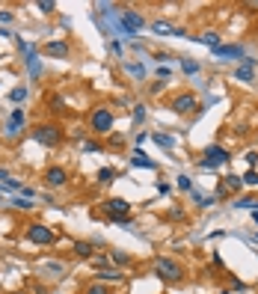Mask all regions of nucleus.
Masks as SVG:
<instances>
[{
    "label": "nucleus",
    "instance_id": "obj_6",
    "mask_svg": "<svg viewBox=\"0 0 258 294\" xmlns=\"http://www.w3.org/2000/svg\"><path fill=\"white\" fill-rule=\"evenodd\" d=\"M169 107L175 110V113H193V110L199 107V101H196L193 92H178V95L169 101Z\"/></svg>",
    "mask_w": 258,
    "mask_h": 294
},
{
    "label": "nucleus",
    "instance_id": "obj_43",
    "mask_svg": "<svg viewBox=\"0 0 258 294\" xmlns=\"http://www.w3.org/2000/svg\"><path fill=\"white\" fill-rule=\"evenodd\" d=\"M219 294H229V291H219Z\"/></svg>",
    "mask_w": 258,
    "mask_h": 294
},
{
    "label": "nucleus",
    "instance_id": "obj_31",
    "mask_svg": "<svg viewBox=\"0 0 258 294\" xmlns=\"http://www.w3.org/2000/svg\"><path fill=\"white\" fill-rule=\"evenodd\" d=\"M243 185H249V188H258V172H255V169H249V172L243 175Z\"/></svg>",
    "mask_w": 258,
    "mask_h": 294
},
{
    "label": "nucleus",
    "instance_id": "obj_23",
    "mask_svg": "<svg viewBox=\"0 0 258 294\" xmlns=\"http://www.w3.org/2000/svg\"><path fill=\"white\" fill-rule=\"evenodd\" d=\"M235 78H238V81H243V84H249L255 75H252V68H243V65H240V68H235Z\"/></svg>",
    "mask_w": 258,
    "mask_h": 294
},
{
    "label": "nucleus",
    "instance_id": "obj_30",
    "mask_svg": "<svg viewBox=\"0 0 258 294\" xmlns=\"http://www.w3.org/2000/svg\"><path fill=\"white\" fill-rule=\"evenodd\" d=\"M9 98H12V101H24V98H27V86H15V89L9 92Z\"/></svg>",
    "mask_w": 258,
    "mask_h": 294
},
{
    "label": "nucleus",
    "instance_id": "obj_20",
    "mask_svg": "<svg viewBox=\"0 0 258 294\" xmlns=\"http://www.w3.org/2000/svg\"><path fill=\"white\" fill-rule=\"evenodd\" d=\"M223 185H226V190H240V188H243V178H240V175H226Z\"/></svg>",
    "mask_w": 258,
    "mask_h": 294
},
{
    "label": "nucleus",
    "instance_id": "obj_33",
    "mask_svg": "<svg viewBox=\"0 0 258 294\" xmlns=\"http://www.w3.org/2000/svg\"><path fill=\"white\" fill-rule=\"evenodd\" d=\"M92 265L101 271V268H107V265H110V259H107V255H92Z\"/></svg>",
    "mask_w": 258,
    "mask_h": 294
},
{
    "label": "nucleus",
    "instance_id": "obj_37",
    "mask_svg": "<svg viewBox=\"0 0 258 294\" xmlns=\"http://www.w3.org/2000/svg\"><path fill=\"white\" fill-rule=\"evenodd\" d=\"M134 119H137V122H142V119H145V107H142V104L134 110Z\"/></svg>",
    "mask_w": 258,
    "mask_h": 294
},
{
    "label": "nucleus",
    "instance_id": "obj_7",
    "mask_svg": "<svg viewBox=\"0 0 258 294\" xmlns=\"http://www.w3.org/2000/svg\"><path fill=\"white\" fill-rule=\"evenodd\" d=\"M101 208H104V214H110L113 220H116V217H131V202H128V199H119V196L101 202Z\"/></svg>",
    "mask_w": 258,
    "mask_h": 294
},
{
    "label": "nucleus",
    "instance_id": "obj_19",
    "mask_svg": "<svg viewBox=\"0 0 258 294\" xmlns=\"http://www.w3.org/2000/svg\"><path fill=\"white\" fill-rule=\"evenodd\" d=\"M113 178H116V169H113V167H104V169H98V185H110Z\"/></svg>",
    "mask_w": 258,
    "mask_h": 294
},
{
    "label": "nucleus",
    "instance_id": "obj_27",
    "mask_svg": "<svg viewBox=\"0 0 258 294\" xmlns=\"http://www.w3.org/2000/svg\"><path fill=\"white\" fill-rule=\"evenodd\" d=\"M152 30H155V33H163V36H166V33H172V36H175V27H169L166 21H155V24H152Z\"/></svg>",
    "mask_w": 258,
    "mask_h": 294
},
{
    "label": "nucleus",
    "instance_id": "obj_16",
    "mask_svg": "<svg viewBox=\"0 0 258 294\" xmlns=\"http://www.w3.org/2000/svg\"><path fill=\"white\" fill-rule=\"evenodd\" d=\"M131 167H142V169H155L158 164H155L152 158H145V152H139V149H137V152L131 155Z\"/></svg>",
    "mask_w": 258,
    "mask_h": 294
},
{
    "label": "nucleus",
    "instance_id": "obj_26",
    "mask_svg": "<svg viewBox=\"0 0 258 294\" xmlns=\"http://www.w3.org/2000/svg\"><path fill=\"white\" fill-rule=\"evenodd\" d=\"M51 110H54V113H62V110H65V98L62 95H51Z\"/></svg>",
    "mask_w": 258,
    "mask_h": 294
},
{
    "label": "nucleus",
    "instance_id": "obj_11",
    "mask_svg": "<svg viewBox=\"0 0 258 294\" xmlns=\"http://www.w3.org/2000/svg\"><path fill=\"white\" fill-rule=\"evenodd\" d=\"M125 273L119 271V268H101V271H95V282H119Z\"/></svg>",
    "mask_w": 258,
    "mask_h": 294
},
{
    "label": "nucleus",
    "instance_id": "obj_22",
    "mask_svg": "<svg viewBox=\"0 0 258 294\" xmlns=\"http://www.w3.org/2000/svg\"><path fill=\"white\" fill-rule=\"evenodd\" d=\"M199 42H205V45H214V48H219V33H214V30H211V33H202V36H199Z\"/></svg>",
    "mask_w": 258,
    "mask_h": 294
},
{
    "label": "nucleus",
    "instance_id": "obj_24",
    "mask_svg": "<svg viewBox=\"0 0 258 294\" xmlns=\"http://www.w3.org/2000/svg\"><path fill=\"white\" fill-rule=\"evenodd\" d=\"M83 152H86V155H101L104 149H101V143H95V140H86V143H83Z\"/></svg>",
    "mask_w": 258,
    "mask_h": 294
},
{
    "label": "nucleus",
    "instance_id": "obj_29",
    "mask_svg": "<svg viewBox=\"0 0 258 294\" xmlns=\"http://www.w3.org/2000/svg\"><path fill=\"white\" fill-rule=\"evenodd\" d=\"M181 68H184V75H196V71H199V63H193V60H184V63H181Z\"/></svg>",
    "mask_w": 258,
    "mask_h": 294
},
{
    "label": "nucleus",
    "instance_id": "obj_4",
    "mask_svg": "<svg viewBox=\"0 0 258 294\" xmlns=\"http://www.w3.org/2000/svg\"><path fill=\"white\" fill-rule=\"evenodd\" d=\"M24 238H27L30 244H36V247H48V244H54V241H57L54 229H51V226H45V223H27Z\"/></svg>",
    "mask_w": 258,
    "mask_h": 294
},
{
    "label": "nucleus",
    "instance_id": "obj_40",
    "mask_svg": "<svg viewBox=\"0 0 258 294\" xmlns=\"http://www.w3.org/2000/svg\"><path fill=\"white\" fill-rule=\"evenodd\" d=\"M110 51H113L116 57H122V45H119V42H110Z\"/></svg>",
    "mask_w": 258,
    "mask_h": 294
},
{
    "label": "nucleus",
    "instance_id": "obj_1",
    "mask_svg": "<svg viewBox=\"0 0 258 294\" xmlns=\"http://www.w3.org/2000/svg\"><path fill=\"white\" fill-rule=\"evenodd\" d=\"M152 273H155L158 279H163V282H181L184 276H187L184 265H181V262H175V259H166V255L155 259V265H152Z\"/></svg>",
    "mask_w": 258,
    "mask_h": 294
},
{
    "label": "nucleus",
    "instance_id": "obj_8",
    "mask_svg": "<svg viewBox=\"0 0 258 294\" xmlns=\"http://www.w3.org/2000/svg\"><path fill=\"white\" fill-rule=\"evenodd\" d=\"M24 122H27L24 110L15 107V110H12V116H9V122H6V128H3V137H6V140H15V137L24 131Z\"/></svg>",
    "mask_w": 258,
    "mask_h": 294
},
{
    "label": "nucleus",
    "instance_id": "obj_12",
    "mask_svg": "<svg viewBox=\"0 0 258 294\" xmlns=\"http://www.w3.org/2000/svg\"><path fill=\"white\" fill-rule=\"evenodd\" d=\"M71 250H75L78 259H89V262H92V255H95V247L89 241H75V244H71Z\"/></svg>",
    "mask_w": 258,
    "mask_h": 294
},
{
    "label": "nucleus",
    "instance_id": "obj_44",
    "mask_svg": "<svg viewBox=\"0 0 258 294\" xmlns=\"http://www.w3.org/2000/svg\"><path fill=\"white\" fill-rule=\"evenodd\" d=\"M0 60H3V57H0Z\"/></svg>",
    "mask_w": 258,
    "mask_h": 294
},
{
    "label": "nucleus",
    "instance_id": "obj_10",
    "mask_svg": "<svg viewBox=\"0 0 258 294\" xmlns=\"http://www.w3.org/2000/svg\"><path fill=\"white\" fill-rule=\"evenodd\" d=\"M119 15L125 18V30H128L131 36H134V33L145 24V21H142V15H139V12H134V9H119Z\"/></svg>",
    "mask_w": 258,
    "mask_h": 294
},
{
    "label": "nucleus",
    "instance_id": "obj_13",
    "mask_svg": "<svg viewBox=\"0 0 258 294\" xmlns=\"http://www.w3.org/2000/svg\"><path fill=\"white\" fill-rule=\"evenodd\" d=\"M214 57H235V60L240 57V60H243L246 54H243L240 45H219V48H214Z\"/></svg>",
    "mask_w": 258,
    "mask_h": 294
},
{
    "label": "nucleus",
    "instance_id": "obj_17",
    "mask_svg": "<svg viewBox=\"0 0 258 294\" xmlns=\"http://www.w3.org/2000/svg\"><path fill=\"white\" fill-rule=\"evenodd\" d=\"M27 71H30V78H33V81H39V78H42V65H39V57H36V51L27 54Z\"/></svg>",
    "mask_w": 258,
    "mask_h": 294
},
{
    "label": "nucleus",
    "instance_id": "obj_15",
    "mask_svg": "<svg viewBox=\"0 0 258 294\" xmlns=\"http://www.w3.org/2000/svg\"><path fill=\"white\" fill-rule=\"evenodd\" d=\"M42 51L48 57H68V42H48Z\"/></svg>",
    "mask_w": 258,
    "mask_h": 294
},
{
    "label": "nucleus",
    "instance_id": "obj_5",
    "mask_svg": "<svg viewBox=\"0 0 258 294\" xmlns=\"http://www.w3.org/2000/svg\"><path fill=\"white\" fill-rule=\"evenodd\" d=\"M205 155H208V158H202V167H205V169H217V167H223V164L232 161V155L223 149V146H208Z\"/></svg>",
    "mask_w": 258,
    "mask_h": 294
},
{
    "label": "nucleus",
    "instance_id": "obj_21",
    "mask_svg": "<svg viewBox=\"0 0 258 294\" xmlns=\"http://www.w3.org/2000/svg\"><path fill=\"white\" fill-rule=\"evenodd\" d=\"M235 205H238V208H249V211H258V196H243V199H238Z\"/></svg>",
    "mask_w": 258,
    "mask_h": 294
},
{
    "label": "nucleus",
    "instance_id": "obj_45",
    "mask_svg": "<svg viewBox=\"0 0 258 294\" xmlns=\"http://www.w3.org/2000/svg\"><path fill=\"white\" fill-rule=\"evenodd\" d=\"M0 202H3V199H0Z\"/></svg>",
    "mask_w": 258,
    "mask_h": 294
},
{
    "label": "nucleus",
    "instance_id": "obj_9",
    "mask_svg": "<svg viewBox=\"0 0 258 294\" xmlns=\"http://www.w3.org/2000/svg\"><path fill=\"white\" fill-rule=\"evenodd\" d=\"M68 181V169L65 167H48L45 169V185L48 188H62Z\"/></svg>",
    "mask_w": 258,
    "mask_h": 294
},
{
    "label": "nucleus",
    "instance_id": "obj_41",
    "mask_svg": "<svg viewBox=\"0 0 258 294\" xmlns=\"http://www.w3.org/2000/svg\"><path fill=\"white\" fill-rule=\"evenodd\" d=\"M12 18H15V15H12V12H6V9H3V12H0V21H3V24H9Z\"/></svg>",
    "mask_w": 258,
    "mask_h": 294
},
{
    "label": "nucleus",
    "instance_id": "obj_36",
    "mask_svg": "<svg viewBox=\"0 0 258 294\" xmlns=\"http://www.w3.org/2000/svg\"><path fill=\"white\" fill-rule=\"evenodd\" d=\"M125 68L131 71V75H137V78H142V75H145V68H142V65H125Z\"/></svg>",
    "mask_w": 258,
    "mask_h": 294
},
{
    "label": "nucleus",
    "instance_id": "obj_42",
    "mask_svg": "<svg viewBox=\"0 0 258 294\" xmlns=\"http://www.w3.org/2000/svg\"><path fill=\"white\" fill-rule=\"evenodd\" d=\"M0 181H3V185L9 181V169H0Z\"/></svg>",
    "mask_w": 258,
    "mask_h": 294
},
{
    "label": "nucleus",
    "instance_id": "obj_39",
    "mask_svg": "<svg viewBox=\"0 0 258 294\" xmlns=\"http://www.w3.org/2000/svg\"><path fill=\"white\" fill-rule=\"evenodd\" d=\"M158 78H160V81H166V78H169V68H166V65H160V68H158Z\"/></svg>",
    "mask_w": 258,
    "mask_h": 294
},
{
    "label": "nucleus",
    "instance_id": "obj_38",
    "mask_svg": "<svg viewBox=\"0 0 258 294\" xmlns=\"http://www.w3.org/2000/svg\"><path fill=\"white\" fill-rule=\"evenodd\" d=\"M113 226H131V217H116Z\"/></svg>",
    "mask_w": 258,
    "mask_h": 294
},
{
    "label": "nucleus",
    "instance_id": "obj_14",
    "mask_svg": "<svg viewBox=\"0 0 258 294\" xmlns=\"http://www.w3.org/2000/svg\"><path fill=\"white\" fill-rule=\"evenodd\" d=\"M107 259H110V265H113V268H128V265H131V255L122 252V250H110Z\"/></svg>",
    "mask_w": 258,
    "mask_h": 294
},
{
    "label": "nucleus",
    "instance_id": "obj_2",
    "mask_svg": "<svg viewBox=\"0 0 258 294\" xmlns=\"http://www.w3.org/2000/svg\"><path fill=\"white\" fill-rule=\"evenodd\" d=\"M30 137L39 143V146H45V149H57V146L62 143V131H60V125H54V122L36 125V128L30 131Z\"/></svg>",
    "mask_w": 258,
    "mask_h": 294
},
{
    "label": "nucleus",
    "instance_id": "obj_32",
    "mask_svg": "<svg viewBox=\"0 0 258 294\" xmlns=\"http://www.w3.org/2000/svg\"><path fill=\"white\" fill-rule=\"evenodd\" d=\"M86 294H110V291L104 288V282H92V285L86 288Z\"/></svg>",
    "mask_w": 258,
    "mask_h": 294
},
{
    "label": "nucleus",
    "instance_id": "obj_18",
    "mask_svg": "<svg viewBox=\"0 0 258 294\" xmlns=\"http://www.w3.org/2000/svg\"><path fill=\"white\" fill-rule=\"evenodd\" d=\"M39 268H42L45 273H51V276H62V273H65V265H62V262H42Z\"/></svg>",
    "mask_w": 258,
    "mask_h": 294
},
{
    "label": "nucleus",
    "instance_id": "obj_35",
    "mask_svg": "<svg viewBox=\"0 0 258 294\" xmlns=\"http://www.w3.org/2000/svg\"><path fill=\"white\" fill-rule=\"evenodd\" d=\"M178 188H181V190H190V188H193V181H190L187 175H178Z\"/></svg>",
    "mask_w": 258,
    "mask_h": 294
},
{
    "label": "nucleus",
    "instance_id": "obj_25",
    "mask_svg": "<svg viewBox=\"0 0 258 294\" xmlns=\"http://www.w3.org/2000/svg\"><path fill=\"white\" fill-rule=\"evenodd\" d=\"M155 143L160 146V149H172V143H175V140H172L169 134H155Z\"/></svg>",
    "mask_w": 258,
    "mask_h": 294
},
{
    "label": "nucleus",
    "instance_id": "obj_34",
    "mask_svg": "<svg viewBox=\"0 0 258 294\" xmlns=\"http://www.w3.org/2000/svg\"><path fill=\"white\" fill-rule=\"evenodd\" d=\"M36 6H39V12H54V3H51V0H39V3H36Z\"/></svg>",
    "mask_w": 258,
    "mask_h": 294
},
{
    "label": "nucleus",
    "instance_id": "obj_3",
    "mask_svg": "<svg viewBox=\"0 0 258 294\" xmlns=\"http://www.w3.org/2000/svg\"><path fill=\"white\" fill-rule=\"evenodd\" d=\"M113 122H116V116H113V110H110V107H95L92 116H89L92 134H110V131H113Z\"/></svg>",
    "mask_w": 258,
    "mask_h": 294
},
{
    "label": "nucleus",
    "instance_id": "obj_28",
    "mask_svg": "<svg viewBox=\"0 0 258 294\" xmlns=\"http://www.w3.org/2000/svg\"><path fill=\"white\" fill-rule=\"evenodd\" d=\"M12 208H18V211H30V208H33V202H30V199L15 196V199H12Z\"/></svg>",
    "mask_w": 258,
    "mask_h": 294
}]
</instances>
